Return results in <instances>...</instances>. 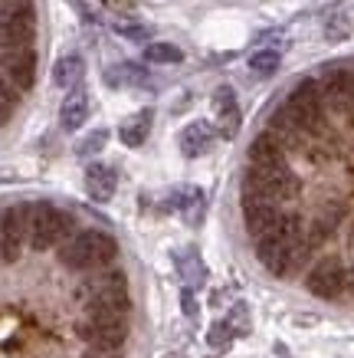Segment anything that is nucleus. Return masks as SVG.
I'll use <instances>...</instances> for the list:
<instances>
[{
  "instance_id": "f257e3e1",
  "label": "nucleus",
  "mask_w": 354,
  "mask_h": 358,
  "mask_svg": "<svg viewBox=\"0 0 354 358\" xmlns=\"http://www.w3.org/2000/svg\"><path fill=\"white\" fill-rule=\"evenodd\" d=\"M256 257L276 276H286L289 270H295L302 263V257H305V240L299 234V220L279 217V224L269 234L256 237Z\"/></svg>"
},
{
  "instance_id": "f03ea898",
  "label": "nucleus",
  "mask_w": 354,
  "mask_h": 358,
  "mask_svg": "<svg viewBox=\"0 0 354 358\" xmlns=\"http://www.w3.org/2000/svg\"><path fill=\"white\" fill-rule=\"evenodd\" d=\"M118 243L108 237L105 230H82L73 240H66L59 250V260L69 270H102L105 263L115 260Z\"/></svg>"
},
{
  "instance_id": "7ed1b4c3",
  "label": "nucleus",
  "mask_w": 354,
  "mask_h": 358,
  "mask_svg": "<svg viewBox=\"0 0 354 358\" xmlns=\"http://www.w3.org/2000/svg\"><path fill=\"white\" fill-rule=\"evenodd\" d=\"M246 194L263 201H289L299 194V178L282 164H253L246 174Z\"/></svg>"
},
{
  "instance_id": "20e7f679",
  "label": "nucleus",
  "mask_w": 354,
  "mask_h": 358,
  "mask_svg": "<svg viewBox=\"0 0 354 358\" xmlns=\"http://www.w3.org/2000/svg\"><path fill=\"white\" fill-rule=\"evenodd\" d=\"M73 234V217L63 214L53 204H33L30 207V247L33 250H50L63 243Z\"/></svg>"
},
{
  "instance_id": "39448f33",
  "label": "nucleus",
  "mask_w": 354,
  "mask_h": 358,
  "mask_svg": "<svg viewBox=\"0 0 354 358\" xmlns=\"http://www.w3.org/2000/svg\"><path fill=\"white\" fill-rule=\"evenodd\" d=\"M282 112L292 119V125L309 135H322L325 131V109H322V92L315 83H302L282 106Z\"/></svg>"
},
{
  "instance_id": "423d86ee",
  "label": "nucleus",
  "mask_w": 354,
  "mask_h": 358,
  "mask_svg": "<svg viewBox=\"0 0 354 358\" xmlns=\"http://www.w3.org/2000/svg\"><path fill=\"white\" fill-rule=\"evenodd\" d=\"M30 240V207H10L0 217V257L13 263Z\"/></svg>"
},
{
  "instance_id": "0eeeda50",
  "label": "nucleus",
  "mask_w": 354,
  "mask_h": 358,
  "mask_svg": "<svg viewBox=\"0 0 354 358\" xmlns=\"http://www.w3.org/2000/svg\"><path fill=\"white\" fill-rule=\"evenodd\" d=\"M33 40V10L13 7L0 17V50H17V46H30Z\"/></svg>"
},
{
  "instance_id": "6e6552de",
  "label": "nucleus",
  "mask_w": 354,
  "mask_h": 358,
  "mask_svg": "<svg viewBox=\"0 0 354 358\" xmlns=\"http://www.w3.org/2000/svg\"><path fill=\"white\" fill-rule=\"evenodd\" d=\"M0 73L10 79L17 89H30L36 79V56L30 46H17V50H3L0 53Z\"/></svg>"
},
{
  "instance_id": "1a4fd4ad",
  "label": "nucleus",
  "mask_w": 354,
  "mask_h": 358,
  "mask_svg": "<svg viewBox=\"0 0 354 358\" xmlns=\"http://www.w3.org/2000/svg\"><path fill=\"white\" fill-rule=\"evenodd\" d=\"M128 336V326L125 319L118 322H102V319H82L79 322V338L86 342L89 348H118Z\"/></svg>"
},
{
  "instance_id": "9d476101",
  "label": "nucleus",
  "mask_w": 354,
  "mask_h": 358,
  "mask_svg": "<svg viewBox=\"0 0 354 358\" xmlns=\"http://www.w3.org/2000/svg\"><path fill=\"white\" fill-rule=\"evenodd\" d=\"M243 217H246V230H249V234H253V237H263V234H269V230L279 224L282 214L276 210V204H272V201L243 194Z\"/></svg>"
},
{
  "instance_id": "9b49d317",
  "label": "nucleus",
  "mask_w": 354,
  "mask_h": 358,
  "mask_svg": "<svg viewBox=\"0 0 354 358\" xmlns=\"http://www.w3.org/2000/svg\"><path fill=\"white\" fill-rule=\"evenodd\" d=\"M344 289V270L338 260H322L309 273V293L322 296V299H334Z\"/></svg>"
},
{
  "instance_id": "f8f14e48",
  "label": "nucleus",
  "mask_w": 354,
  "mask_h": 358,
  "mask_svg": "<svg viewBox=\"0 0 354 358\" xmlns=\"http://www.w3.org/2000/svg\"><path fill=\"white\" fill-rule=\"evenodd\" d=\"M214 109H216V129L223 138H233L239 131V106H236V96L230 86H220L214 92Z\"/></svg>"
},
{
  "instance_id": "ddd939ff",
  "label": "nucleus",
  "mask_w": 354,
  "mask_h": 358,
  "mask_svg": "<svg viewBox=\"0 0 354 358\" xmlns=\"http://www.w3.org/2000/svg\"><path fill=\"white\" fill-rule=\"evenodd\" d=\"M115 187H118V178H115V171H112L108 164H89L86 191H89L92 201H98V204L112 201V197H115Z\"/></svg>"
},
{
  "instance_id": "4468645a",
  "label": "nucleus",
  "mask_w": 354,
  "mask_h": 358,
  "mask_svg": "<svg viewBox=\"0 0 354 358\" xmlns=\"http://www.w3.org/2000/svg\"><path fill=\"white\" fill-rule=\"evenodd\" d=\"M174 266H177V276L184 280L187 289H193V286H200V282L207 280V266H204L200 253H197L193 247L177 250V253H174Z\"/></svg>"
},
{
  "instance_id": "2eb2a0df",
  "label": "nucleus",
  "mask_w": 354,
  "mask_h": 358,
  "mask_svg": "<svg viewBox=\"0 0 354 358\" xmlns=\"http://www.w3.org/2000/svg\"><path fill=\"white\" fill-rule=\"evenodd\" d=\"M89 119V96L82 92V89H73L69 96L63 99V109H59V125H63L66 131H75L82 129Z\"/></svg>"
},
{
  "instance_id": "dca6fc26",
  "label": "nucleus",
  "mask_w": 354,
  "mask_h": 358,
  "mask_svg": "<svg viewBox=\"0 0 354 358\" xmlns=\"http://www.w3.org/2000/svg\"><path fill=\"white\" fill-rule=\"evenodd\" d=\"M210 145H214V129H210L207 122H191V125L181 131V152L187 155V158L207 155Z\"/></svg>"
},
{
  "instance_id": "f3484780",
  "label": "nucleus",
  "mask_w": 354,
  "mask_h": 358,
  "mask_svg": "<svg viewBox=\"0 0 354 358\" xmlns=\"http://www.w3.org/2000/svg\"><path fill=\"white\" fill-rule=\"evenodd\" d=\"M151 122H154L151 109H138L135 115H128V119L121 122V129H118L121 145H128V148H141V145H145V138L151 135Z\"/></svg>"
},
{
  "instance_id": "a211bd4d",
  "label": "nucleus",
  "mask_w": 354,
  "mask_h": 358,
  "mask_svg": "<svg viewBox=\"0 0 354 358\" xmlns=\"http://www.w3.org/2000/svg\"><path fill=\"white\" fill-rule=\"evenodd\" d=\"M171 204L177 207V210H181V214H184V220H187V224H200V217H204V207H207V201H204V191H200V187L184 185V187H177V191H174Z\"/></svg>"
},
{
  "instance_id": "6ab92c4d",
  "label": "nucleus",
  "mask_w": 354,
  "mask_h": 358,
  "mask_svg": "<svg viewBox=\"0 0 354 358\" xmlns=\"http://www.w3.org/2000/svg\"><path fill=\"white\" fill-rule=\"evenodd\" d=\"M249 162L253 164H282L286 162L279 135H276V131H263V135L249 145Z\"/></svg>"
},
{
  "instance_id": "aec40b11",
  "label": "nucleus",
  "mask_w": 354,
  "mask_h": 358,
  "mask_svg": "<svg viewBox=\"0 0 354 358\" xmlns=\"http://www.w3.org/2000/svg\"><path fill=\"white\" fill-rule=\"evenodd\" d=\"M325 96L332 99L338 109H348L354 102V73H348V69L328 73V79H325Z\"/></svg>"
},
{
  "instance_id": "412c9836",
  "label": "nucleus",
  "mask_w": 354,
  "mask_h": 358,
  "mask_svg": "<svg viewBox=\"0 0 354 358\" xmlns=\"http://www.w3.org/2000/svg\"><path fill=\"white\" fill-rule=\"evenodd\" d=\"M82 73H86V66H82V56H59V63L53 66V83L63 89H73L79 79H82Z\"/></svg>"
},
{
  "instance_id": "4be33fe9",
  "label": "nucleus",
  "mask_w": 354,
  "mask_h": 358,
  "mask_svg": "<svg viewBox=\"0 0 354 358\" xmlns=\"http://www.w3.org/2000/svg\"><path fill=\"white\" fill-rule=\"evenodd\" d=\"M145 59L154 66H174L184 59V53L174 43H148L145 46Z\"/></svg>"
},
{
  "instance_id": "5701e85b",
  "label": "nucleus",
  "mask_w": 354,
  "mask_h": 358,
  "mask_svg": "<svg viewBox=\"0 0 354 358\" xmlns=\"http://www.w3.org/2000/svg\"><path fill=\"white\" fill-rule=\"evenodd\" d=\"M249 69H253L256 76H272V73L279 69V53H276V50H259V53L249 56Z\"/></svg>"
},
{
  "instance_id": "b1692460",
  "label": "nucleus",
  "mask_w": 354,
  "mask_h": 358,
  "mask_svg": "<svg viewBox=\"0 0 354 358\" xmlns=\"http://www.w3.org/2000/svg\"><path fill=\"white\" fill-rule=\"evenodd\" d=\"M105 141H108V129H96V131H89L86 138L75 145V155L79 158H89V155H98L102 148H105Z\"/></svg>"
},
{
  "instance_id": "393cba45",
  "label": "nucleus",
  "mask_w": 354,
  "mask_h": 358,
  "mask_svg": "<svg viewBox=\"0 0 354 358\" xmlns=\"http://www.w3.org/2000/svg\"><path fill=\"white\" fill-rule=\"evenodd\" d=\"M13 106H17V86H13L10 79L0 73V122H7L10 119V112Z\"/></svg>"
},
{
  "instance_id": "a878e982",
  "label": "nucleus",
  "mask_w": 354,
  "mask_h": 358,
  "mask_svg": "<svg viewBox=\"0 0 354 358\" xmlns=\"http://www.w3.org/2000/svg\"><path fill=\"white\" fill-rule=\"evenodd\" d=\"M226 326L233 329V336H249V309L246 303H236L226 315Z\"/></svg>"
},
{
  "instance_id": "bb28decb",
  "label": "nucleus",
  "mask_w": 354,
  "mask_h": 358,
  "mask_svg": "<svg viewBox=\"0 0 354 358\" xmlns=\"http://www.w3.org/2000/svg\"><path fill=\"white\" fill-rule=\"evenodd\" d=\"M207 342H210L214 348H226L230 342H233V329L226 326V322H214L210 332H207Z\"/></svg>"
},
{
  "instance_id": "cd10ccee",
  "label": "nucleus",
  "mask_w": 354,
  "mask_h": 358,
  "mask_svg": "<svg viewBox=\"0 0 354 358\" xmlns=\"http://www.w3.org/2000/svg\"><path fill=\"white\" fill-rule=\"evenodd\" d=\"M108 79H112L115 86H118V79H121V83H145V73H141L135 63H125V66H118V69H112Z\"/></svg>"
},
{
  "instance_id": "c85d7f7f",
  "label": "nucleus",
  "mask_w": 354,
  "mask_h": 358,
  "mask_svg": "<svg viewBox=\"0 0 354 358\" xmlns=\"http://www.w3.org/2000/svg\"><path fill=\"white\" fill-rule=\"evenodd\" d=\"M86 358H125V355H118V348H89Z\"/></svg>"
},
{
  "instance_id": "c756f323",
  "label": "nucleus",
  "mask_w": 354,
  "mask_h": 358,
  "mask_svg": "<svg viewBox=\"0 0 354 358\" xmlns=\"http://www.w3.org/2000/svg\"><path fill=\"white\" fill-rule=\"evenodd\" d=\"M184 313L187 315H197V299H193V289H184Z\"/></svg>"
},
{
  "instance_id": "7c9ffc66",
  "label": "nucleus",
  "mask_w": 354,
  "mask_h": 358,
  "mask_svg": "<svg viewBox=\"0 0 354 358\" xmlns=\"http://www.w3.org/2000/svg\"><path fill=\"white\" fill-rule=\"evenodd\" d=\"M102 3H108V7H125V0H102Z\"/></svg>"
}]
</instances>
